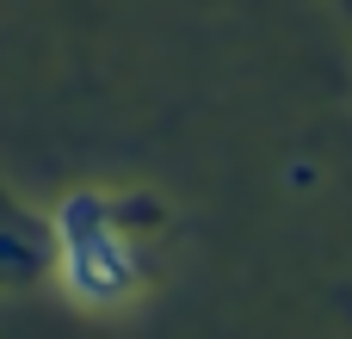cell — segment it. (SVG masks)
Returning a JSON list of instances; mask_svg holds the SVG:
<instances>
[{"mask_svg":"<svg viewBox=\"0 0 352 339\" xmlns=\"http://www.w3.org/2000/svg\"><path fill=\"white\" fill-rule=\"evenodd\" d=\"M68 284L80 290V296H118L124 284H130V259H124V247L111 241V235H80V229H68Z\"/></svg>","mask_w":352,"mask_h":339,"instance_id":"cell-1","label":"cell"}]
</instances>
